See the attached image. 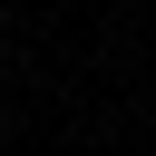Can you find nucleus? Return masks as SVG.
Here are the masks:
<instances>
[{
	"instance_id": "1",
	"label": "nucleus",
	"mask_w": 156,
	"mask_h": 156,
	"mask_svg": "<svg viewBox=\"0 0 156 156\" xmlns=\"http://www.w3.org/2000/svg\"><path fill=\"white\" fill-rule=\"evenodd\" d=\"M0 127H10V98H0Z\"/></svg>"
}]
</instances>
